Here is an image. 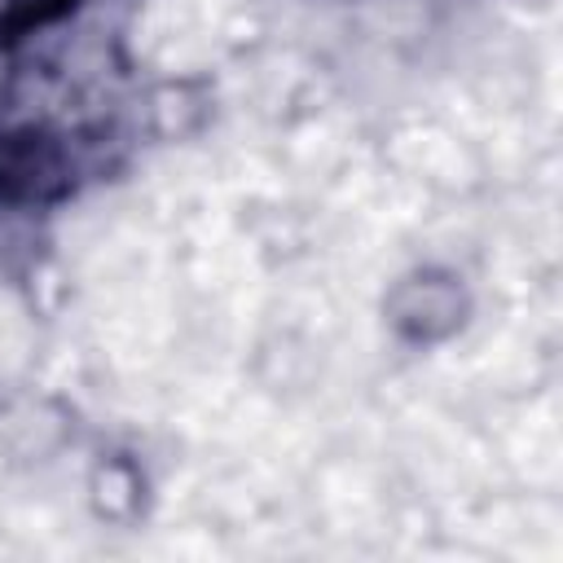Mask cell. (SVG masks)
I'll return each instance as SVG.
<instances>
[{
    "label": "cell",
    "instance_id": "7a4b0ae2",
    "mask_svg": "<svg viewBox=\"0 0 563 563\" xmlns=\"http://www.w3.org/2000/svg\"><path fill=\"white\" fill-rule=\"evenodd\" d=\"M75 9V0H35V4H13L4 18H0V40L9 44V40H22L26 31H35V26H48V22H57L62 13H70Z\"/></svg>",
    "mask_w": 563,
    "mask_h": 563
},
{
    "label": "cell",
    "instance_id": "6da1fadb",
    "mask_svg": "<svg viewBox=\"0 0 563 563\" xmlns=\"http://www.w3.org/2000/svg\"><path fill=\"white\" fill-rule=\"evenodd\" d=\"M66 189L62 154L40 132L0 136V198L4 202H48Z\"/></svg>",
    "mask_w": 563,
    "mask_h": 563
}]
</instances>
